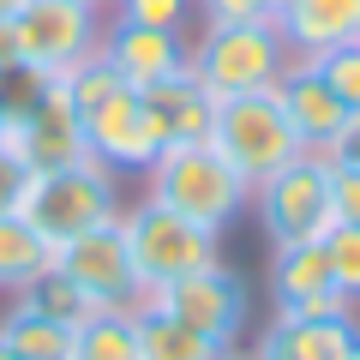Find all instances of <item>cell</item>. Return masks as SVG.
<instances>
[{
	"mask_svg": "<svg viewBox=\"0 0 360 360\" xmlns=\"http://www.w3.org/2000/svg\"><path fill=\"white\" fill-rule=\"evenodd\" d=\"M144 198H156V205L180 210L186 222L222 234L252 205V186L210 139H193V144H162V156L144 168Z\"/></svg>",
	"mask_w": 360,
	"mask_h": 360,
	"instance_id": "obj_1",
	"label": "cell"
},
{
	"mask_svg": "<svg viewBox=\"0 0 360 360\" xmlns=\"http://www.w3.org/2000/svg\"><path fill=\"white\" fill-rule=\"evenodd\" d=\"M120 210H127L120 205V174L103 168L96 156H78V162H60V168L30 174V193H25V210H18V217L60 252V246L78 240L84 229L115 222Z\"/></svg>",
	"mask_w": 360,
	"mask_h": 360,
	"instance_id": "obj_2",
	"label": "cell"
},
{
	"mask_svg": "<svg viewBox=\"0 0 360 360\" xmlns=\"http://www.w3.org/2000/svg\"><path fill=\"white\" fill-rule=\"evenodd\" d=\"M186 66L217 103H229V96L276 90L283 72L295 66V54H288L276 25H205L186 49Z\"/></svg>",
	"mask_w": 360,
	"mask_h": 360,
	"instance_id": "obj_3",
	"label": "cell"
},
{
	"mask_svg": "<svg viewBox=\"0 0 360 360\" xmlns=\"http://www.w3.org/2000/svg\"><path fill=\"white\" fill-rule=\"evenodd\" d=\"M120 234H127V252H132V270H139L144 295L222 258L217 229H198V222H186L180 210L156 205V198H139L132 210H120Z\"/></svg>",
	"mask_w": 360,
	"mask_h": 360,
	"instance_id": "obj_4",
	"label": "cell"
},
{
	"mask_svg": "<svg viewBox=\"0 0 360 360\" xmlns=\"http://www.w3.org/2000/svg\"><path fill=\"white\" fill-rule=\"evenodd\" d=\"M252 210L264 246H295V240H324L336 229V205H330V156L307 150L288 168H276L270 180L252 186Z\"/></svg>",
	"mask_w": 360,
	"mask_h": 360,
	"instance_id": "obj_5",
	"label": "cell"
},
{
	"mask_svg": "<svg viewBox=\"0 0 360 360\" xmlns=\"http://www.w3.org/2000/svg\"><path fill=\"white\" fill-rule=\"evenodd\" d=\"M210 144H217V150L240 168L246 186H258V180H270L276 168H288L295 156H307L300 132L288 127L283 103H276V90H258V96H229V103L217 108V132H210Z\"/></svg>",
	"mask_w": 360,
	"mask_h": 360,
	"instance_id": "obj_6",
	"label": "cell"
},
{
	"mask_svg": "<svg viewBox=\"0 0 360 360\" xmlns=\"http://www.w3.org/2000/svg\"><path fill=\"white\" fill-rule=\"evenodd\" d=\"M18 66L37 78H66L78 60L103 49V13H90L78 0H30L13 18Z\"/></svg>",
	"mask_w": 360,
	"mask_h": 360,
	"instance_id": "obj_7",
	"label": "cell"
},
{
	"mask_svg": "<svg viewBox=\"0 0 360 360\" xmlns=\"http://www.w3.org/2000/svg\"><path fill=\"white\" fill-rule=\"evenodd\" d=\"M139 307L168 312V319H180V324H193V330H205L210 342L234 348V342H240V330H246V312H252V295H246L240 270H229V264L217 258V264L193 270V276H174V283L150 288Z\"/></svg>",
	"mask_w": 360,
	"mask_h": 360,
	"instance_id": "obj_8",
	"label": "cell"
},
{
	"mask_svg": "<svg viewBox=\"0 0 360 360\" xmlns=\"http://www.w3.org/2000/svg\"><path fill=\"white\" fill-rule=\"evenodd\" d=\"M54 270L72 276L78 295H84L96 312H108V307H139V300H144V283H139V270H132L120 217L103 222V229H84L78 240H66L60 252H54Z\"/></svg>",
	"mask_w": 360,
	"mask_h": 360,
	"instance_id": "obj_9",
	"label": "cell"
},
{
	"mask_svg": "<svg viewBox=\"0 0 360 360\" xmlns=\"http://www.w3.org/2000/svg\"><path fill=\"white\" fill-rule=\"evenodd\" d=\"M78 127H84V150L103 168H115V174H144V168L162 156V144H168L162 127H156V115L144 108V96L127 90V84H120L115 96H103Z\"/></svg>",
	"mask_w": 360,
	"mask_h": 360,
	"instance_id": "obj_10",
	"label": "cell"
},
{
	"mask_svg": "<svg viewBox=\"0 0 360 360\" xmlns=\"http://www.w3.org/2000/svg\"><path fill=\"white\" fill-rule=\"evenodd\" d=\"M186 49H193L186 30H156V25L115 18V25H103V49L96 54L115 66V78L127 90H156L174 72H186Z\"/></svg>",
	"mask_w": 360,
	"mask_h": 360,
	"instance_id": "obj_11",
	"label": "cell"
},
{
	"mask_svg": "<svg viewBox=\"0 0 360 360\" xmlns=\"http://www.w3.org/2000/svg\"><path fill=\"white\" fill-rule=\"evenodd\" d=\"M270 300L276 312H354V300L336 288L324 240H295V246H270Z\"/></svg>",
	"mask_w": 360,
	"mask_h": 360,
	"instance_id": "obj_12",
	"label": "cell"
},
{
	"mask_svg": "<svg viewBox=\"0 0 360 360\" xmlns=\"http://www.w3.org/2000/svg\"><path fill=\"white\" fill-rule=\"evenodd\" d=\"M276 103H283L288 127L300 132V144H307V150H319V156H330L336 139L348 132V120H354V115H348V103L330 90V78H324L312 60H295V66L283 72Z\"/></svg>",
	"mask_w": 360,
	"mask_h": 360,
	"instance_id": "obj_13",
	"label": "cell"
},
{
	"mask_svg": "<svg viewBox=\"0 0 360 360\" xmlns=\"http://www.w3.org/2000/svg\"><path fill=\"white\" fill-rule=\"evenodd\" d=\"M276 30L295 60H324L330 49L360 42V0H283Z\"/></svg>",
	"mask_w": 360,
	"mask_h": 360,
	"instance_id": "obj_14",
	"label": "cell"
},
{
	"mask_svg": "<svg viewBox=\"0 0 360 360\" xmlns=\"http://www.w3.org/2000/svg\"><path fill=\"white\" fill-rule=\"evenodd\" d=\"M354 336H360L354 312H319V319H307V312H276V324L258 336L252 360H336Z\"/></svg>",
	"mask_w": 360,
	"mask_h": 360,
	"instance_id": "obj_15",
	"label": "cell"
},
{
	"mask_svg": "<svg viewBox=\"0 0 360 360\" xmlns=\"http://www.w3.org/2000/svg\"><path fill=\"white\" fill-rule=\"evenodd\" d=\"M139 96H144V108L156 115V127H162L168 144H193V139H210V132H217V108L222 103L193 78V66L174 72L168 84H156V90H139Z\"/></svg>",
	"mask_w": 360,
	"mask_h": 360,
	"instance_id": "obj_16",
	"label": "cell"
},
{
	"mask_svg": "<svg viewBox=\"0 0 360 360\" xmlns=\"http://www.w3.org/2000/svg\"><path fill=\"white\" fill-rule=\"evenodd\" d=\"M222 354H229V348L210 342L205 330L168 319V312L139 307V360H222Z\"/></svg>",
	"mask_w": 360,
	"mask_h": 360,
	"instance_id": "obj_17",
	"label": "cell"
},
{
	"mask_svg": "<svg viewBox=\"0 0 360 360\" xmlns=\"http://www.w3.org/2000/svg\"><path fill=\"white\" fill-rule=\"evenodd\" d=\"M66 360H139V307L90 312L72 330V354Z\"/></svg>",
	"mask_w": 360,
	"mask_h": 360,
	"instance_id": "obj_18",
	"label": "cell"
},
{
	"mask_svg": "<svg viewBox=\"0 0 360 360\" xmlns=\"http://www.w3.org/2000/svg\"><path fill=\"white\" fill-rule=\"evenodd\" d=\"M0 342L13 348V354H25V360H66L72 354V330L42 319V312H30L25 300H13V307L0 312Z\"/></svg>",
	"mask_w": 360,
	"mask_h": 360,
	"instance_id": "obj_19",
	"label": "cell"
},
{
	"mask_svg": "<svg viewBox=\"0 0 360 360\" xmlns=\"http://www.w3.org/2000/svg\"><path fill=\"white\" fill-rule=\"evenodd\" d=\"M54 264V246L30 229L25 217H0V288H30Z\"/></svg>",
	"mask_w": 360,
	"mask_h": 360,
	"instance_id": "obj_20",
	"label": "cell"
},
{
	"mask_svg": "<svg viewBox=\"0 0 360 360\" xmlns=\"http://www.w3.org/2000/svg\"><path fill=\"white\" fill-rule=\"evenodd\" d=\"M13 300H25L30 312H42V319L66 324V330H78V324H84L90 312H96V307H90L84 295H78V283H72V276H60V270H54V264L42 270V276H37V283H30V288H18Z\"/></svg>",
	"mask_w": 360,
	"mask_h": 360,
	"instance_id": "obj_21",
	"label": "cell"
},
{
	"mask_svg": "<svg viewBox=\"0 0 360 360\" xmlns=\"http://www.w3.org/2000/svg\"><path fill=\"white\" fill-rule=\"evenodd\" d=\"M324 258H330L336 288L360 307V222H336V229L324 234Z\"/></svg>",
	"mask_w": 360,
	"mask_h": 360,
	"instance_id": "obj_22",
	"label": "cell"
},
{
	"mask_svg": "<svg viewBox=\"0 0 360 360\" xmlns=\"http://www.w3.org/2000/svg\"><path fill=\"white\" fill-rule=\"evenodd\" d=\"M193 13H198V0H115V18L156 25V30H186Z\"/></svg>",
	"mask_w": 360,
	"mask_h": 360,
	"instance_id": "obj_23",
	"label": "cell"
},
{
	"mask_svg": "<svg viewBox=\"0 0 360 360\" xmlns=\"http://www.w3.org/2000/svg\"><path fill=\"white\" fill-rule=\"evenodd\" d=\"M283 0H198L205 25H276Z\"/></svg>",
	"mask_w": 360,
	"mask_h": 360,
	"instance_id": "obj_24",
	"label": "cell"
},
{
	"mask_svg": "<svg viewBox=\"0 0 360 360\" xmlns=\"http://www.w3.org/2000/svg\"><path fill=\"white\" fill-rule=\"evenodd\" d=\"M324 78H330V90L348 103V115H360V42H348V49H330L324 60H312Z\"/></svg>",
	"mask_w": 360,
	"mask_h": 360,
	"instance_id": "obj_25",
	"label": "cell"
},
{
	"mask_svg": "<svg viewBox=\"0 0 360 360\" xmlns=\"http://www.w3.org/2000/svg\"><path fill=\"white\" fill-rule=\"evenodd\" d=\"M25 193H30V162L0 139V217H18L25 210Z\"/></svg>",
	"mask_w": 360,
	"mask_h": 360,
	"instance_id": "obj_26",
	"label": "cell"
},
{
	"mask_svg": "<svg viewBox=\"0 0 360 360\" xmlns=\"http://www.w3.org/2000/svg\"><path fill=\"white\" fill-rule=\"evenodd\" d=\"M330 205H336V222H360V168L330 162Z\"/></svg>",
	"mask_w": 360,
	"mask_h": 360,
	"instance_id": "obj_27",
	"label": "cell"
},
{
	"mask_svg": "<svg viewBox=\"0 0 360 360\" xmlns=\"http://www.w3.org/2000/svg\"><path fill=\"white\" fill-rule=\"evenodd\" d=\"M330 162H348V168H360V115L348 120V132L336 139V150H330Z\"/></svg>",
	"mask_w": 360,
	"mask_h": 360,
	"instance_id": "obj_28",
	"label": "cell"
},
{
	"mask_svg": "<svg viewBox=\"0 0 360 360\" xmlns=\"http://www.w3.org/2000/svg\"><path fill=\"white\" fill-rule=\"evenodd\" d=\"M18 72V42H13V25H0V84Z\"/></svg>",
	"mask_w": 360,
	"mask_h": 360,
	"instance_id": "obj_29",
	"label": "cell"
},
{
	"mask_svg": "<svg viewBox=\"0 0 360 360\" xmlns=\"http://www.w3.org/2000/svg\"><path fill=\"white\" fill-rule=\"evenodd\" d=\"M25 6H30V0H0V25H13V18L25 13Z\"/></svg>",
	"mask_w": 360,
	"mask_h": 360,
	"instance_id": "obj_30",
	"label": "cell"
},
{
	"mask_svg": "<svg viewBox=\"0 0 360 360\" xmlns=\"http://www.w3.org/2000/svg\"><path fill=\"white\" fill-rule=\"evenodd\" d=\"M336 360H360V336H354V342H348V348H342V354H336Z\"/></svg>",
	"mask_w": 360,
	"mask_h": 360,
	"instance_id": "obj_31",
	"label": "cell"
},
{
	"mask_svg": "<svg viewBox=\"0 0 360 360\" xmlns=\"http://www.w3.org/2000/svg\"><path fill=\"white\" fill-rule=\"evenodd\" d=\"M78 6H90V13H103V6H115V0H78Z\"/></svg>",
	"mask_w": 360,
	"mask_h": 360,
	"instance_id": "obj_32",
	"label": "cell"
},
{
	"mask_svg": "<svg viewBox=\"0 0 360 360\" xmlns=\"http://www.w3.org/2000/svg\"><path fill=\"white\" fill-rule=\"evenodd\" d=\"M0 360H25V354H13V348H6V342H0Z\"/></svg>",
	"mask_w": 360,
	"mask_h": 360,
	"instance_id": "obj_33",
	"label": "cell"
},
{
	"mask_svg": "<svg viewBox=\"0 0 360 360\" xmlns=\"http://www.w3.org/2000/svg\"><path fill=\"white\" fill-rule=\"evenodd\" d=\"M222 360H252V354H240V348H229V354H222Z\"/></svg>",
	"mask_w": 360,
	"mask_h": 360,
	"instance_id": "obj_34",
	"label": "cell"
},
{
	"mask_svg": "<svg viewBox=\"0 0 360 360\" xmlns=\"http://www.w3.org/2000/svg\"><path fill=\"white\" fill-rule=\"evenodd\" d=\"M0 139H6V103H0Z\"/></svg>",
	"mask_w": 360,
	"mask_h": 360,
	"instance_id": "obj_35",
	"label": "cell"
}]
</instances>
